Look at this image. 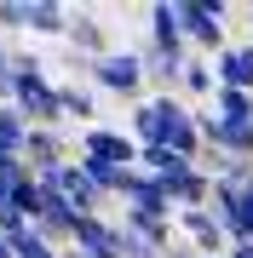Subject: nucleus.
<instances>
[{"label": "nucleus", "mask_w": 253, "mask_h": 258, "mask_svg": "<svg viewBox=\"0 0 253 258\" xmlns=\"http://www.w3.org/2000/svg\"><path fill=\"white\" fill-rule=\"evenodd\" d=\"M127 132L138 149H173V155L201 166V126H196V109L178 92H144V103H132Z\"/></svg>", "instance_id": "nucleus-1"}, {"label": "nucleus", "mask_w": 253, "mask_h": 258, "mask_svg": "<svg viewBox=\"0 0 253 258\" xmlns=\"http://www.w3.org/2000/svg\"><path fill=\"white\" fill-rule=\"evenodd\" d=\"M173 18H178V35H184L190 57H219L230 46L225 40V6L219 0H173Z\"/></svg>", "instance_id": "nucleus-2"}, {"label": "nucleus", "mask_w": 253, "mask_h": 258, "mask_svg": "<svg viewBox=\"0 0 253 258\" xmlns=\"http://www.w3.org/2000/svg\"><path fill=\"white\" fill-rule=\"evenodd\" d=\"M92 86L104 98L144 103V52H104V57H92Z\"/></svg>", "instance_id": "nucleus-3"}, {"label": "nucleus", "mask_w": 253, "mask_h": 258, "mask_svg": "<svg viewBox=\"0 0 253 258\" xmlns=\"http://www.w3.org/2000/svg\"><path fill=\"white\" fill-rule=\"evenodd\" d=\"M86 166H138V144H132L127 126H81V155Z\"/></svg>", "instance_id": "nucleus-4"}, {"label": "nucleus", "mask_w": 253, "mask_h": 258, "mask_svg": "<svg viewBox=\"0 0 253 258\" xmlns=\"http://www.w3.org/2000/svg\"><path fill=\"white\" fill-rule=\"evenodd\" d=\"M46 189H58V195L69 201V207L81 212V218H98V212L110 207V195H104V189L92 184V172H86L81 161H64V166H58V172L46 178Z\"/></svg>", "instance_id": "nucleus-5"}, {"label": "nucleus", "mask_w": 253, "mask_h": 258, "mask_svg": "<svg viewBox=\"0 0 253 258\" xmlns=\"http://www.w3.org/2000/svg\"><path fill=\"white\" fill-rule=\"evenodd\" d=\"M173 224H178V241H184L190 252H201V258H225V252H230V235L219 230V218H213L207 207L173 212Z\"/></svg>", "instance_id": "nucleus-6"}, {"label": "nucleus", "mask_w": 253, "mask_h": 258, "mask_svg": "<svg viewBox=\"0 0 253 258\" xmlns=\"http://www.w3.org/2000/svg\"><path fill=\"white\" fill-rule=\"evenodd\" d=\"M64 161H75L64 132H58V126H29V144H23V166H29V178H40V184H46V178H52Z\"/></svg>", "instance_id": "nucleus-7"}, {"label": "nucleus", "mask_w": 253, "mask_h": 258, "mask_svg": "<svg viewBox=\"0 0 253 258\" xmlns=\"http://www.w3.org/2000/svg\"><path fill=\"white\" fill-rule=\"evenodd\" d=\"M115 224H121L127 235H138L144 247H150V252H161V258H167V252H173V241H178V224H173V212H138V207H127Z\"/></svg>", "instance_id": "nucleus-8"}, {"label": "nucleus", "mask_w": 253, "mask_h": 258, "mask_svg": "<svg viewBox=\"0 0 253 258\" xmlns=\"http://www.w3.org/2000/svg\"><path fill=\"white\" fill-rule=\"evenodd\" d=\"M69 252H75V258H121V224L104 218V212H98V218H81Z\"/></svg>", "instance_id": "nucleus-9"}, {"label": "nucleus", "mask_w": 253, "mask_h": 258, "mask_svg": "<svg viewBox=\"0 0 253 258\" xmlns=\"http://www.w3.org/2000/svg\"><path fill=\"white\" fill-rule=\"evenodd\" d=\"M64 40L75 46V57H104V52H115V46H110V29H104V18H92V12H75V6H69Z\"/></svg>", "instance_id": "nucleus-10"}, {"label": "nucleus", "mask_w": 253, "mask_h": 258, "mask_svg": "<svg viewBox=\"0 0 253 258\" xmlns=\"http://www.w3.org/2000/svg\"><path fill=\"white\" fill-rule=\"evenodd\" d=\"M64 23H69V6H64V0H23V35L64 40Z\"/></svg>", "instance_id": "nucleus-11"}, {"label": "nucleus", "mask_w": 253, "mask_h": 258, "mask_svg": "<svg viewBox=\"0 0 253 258\" xmlns=\"http://www.w3.org/2000/svg\"><path fill=\"white\" fill-rule=\"evenodd\" d=\"M213 81L219 86H236V92H253V40L225 46V52L213 57Z\"/></svg>", "instance_id": "nucleus-12"}, {"label": "nucleus", "mask_w": 253, "mask_h": 258, "mask_svg": "<svg viewBox=\"0 0 253 258\" xmlns=\"http://www.w3.org/2000/svg\"><path fill=\"white\" fill-rule=\"evenodd\" d=\"M150 52H167V57H190L184 35H178V18H173V0L150 6Z\"/></svg>", "instance_id": "nucleus-13"}, {"label": "nucleus", "mask_w": 253, "mask_h": 258, "mask_svg": "<svg viewBox=\"0 0 253 258\" xmlns=\"http://www.w3.org/2000/svg\"><path fill=\"white\" fill-rule=\"evenodd\" d=\"M58 109H64V120L92 126V115H98V86H92V81H58Z\"/></svg>", "instance_id": "nucleus-14"}, {"label": "nucleus", "mask_w": 253, "mask_h": 258, "mask_svg": "<svg viewBox=\"0 0 253 258\" xmlns=\"http://www.w3.org/2000/svg\"><path fill=\"white\" fill-rule=\"evenodd\" d=\"M23 144H29V120L12 103H0V161H23Z\"/></svg>", "instance_id": "nucleus-15"}, {"label": "nucleus", "mask_w": 253, "mask_h": 258, "mask_svg": "<svg viewBox=\"0 0 253 258\" xmlns=\"http://www.w3.org/2000/svg\"><path fill=\"white\" fill-rule=\"evenodd\" d=\"M213 63H207V57H190V63H184V81H178V98H207V103H213Z\"/></svg>", "instance_id": "nucleus-16"}, {"label": "nucleus", "mask_w": 253, "mask_h": 258, "mask_svg": "<svg viewBox=\"0 0 253 258\" xmlns=\"http://www.w3.org/2000/svg\"><path fill=\"white\" fill-rule=\"evenodd\" d=\"M219 120H253V92H236V86H213V103H207Z\"/></svg>", "instance_id": "nucleus-17"}, {"label": "nucleus", "mask_w": 253, "mask_h": 258, "mask_svg": "<svg viewBox=\"0 0 253 258\" xmlns=\"http://www.w3.org/2000/svg\"><path fill=\"white\" fill-rule=\"evenodd\" d=\"M40 201H46V189H40L35 178H23V184L12 189V212H18L23 224H35V218H40Z\"/></svg>", "instance_id": "nucleus-18"}, {"label": "nucleus", "mask_w": 253, "mask_h": 258, "mask_svg": "<svg viewBox=\"0 0 253 258\" xmlns=\"http://www.w3.org/2000/svg\"><path fill=\"white\" fill-rule=\"evenodd\" d=\"M23 178H29L23 161H0V207H12V189H18Z\"/></svg>", "instance_id": "nucleus-19"}, {"label": "nucleus", "mask_w": 253, "mask_h": 258, "mask_svg": "<svg viewBox=\"0 0 253 258\" xmlns=\"http://www.w3.org/2000/svg\"><path fill=\"white\" fill-rule=\"evenodd\" d=\"M23 35V0H0V40Z\"/></svg>", "instance_id": "nucleus-20"}, {"label": "nucleus", "mask_w": 253, "mask_h": 258, "mask_svg": "<svg viewBox=\"0 0 253 258\" xmlns=\"http://www.w3.org/2000/svg\"><path fill=\"white\" fill-rule=\"evenodd\" d=\"M242 224H247V241H242V247H253V178L242 184Z\"/></svg>", "instance_id": "nucleus-21"}, {"label": "nucleus", "mask_w": 253, "mask_h": 258, "mask_svg": "<svg viewBox=\"0 0 253 258\" xmlns=\"http://www.w3.org/2000/svg\"><path fill=\"white\" fill-rule=\"evenodd\" d=\"M225 258H253V247H230V252H225Z\"/></svg>", "instance_id": "nucleus-22"}, {"label": "nucleus", "mask_w": 253, "mask_h": 258, "mask_svg": "<svg viewBox=\"0 0 253 258\" xmlns=\"http://www.w3.org/2000/svg\"><path fill=\"white\" fill-rule=\"evenodd\" d=\"M64 258H75V252H64Z\"/></svg>", "instance_id": "nucleus-23"}]
</instances>
